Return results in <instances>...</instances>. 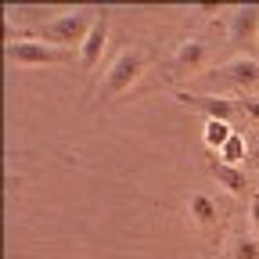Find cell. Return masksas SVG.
Segmentation results:
<instances>
[{
	"label": "cell",
	"instance_id": "obj_15",
	"mask_svg": "<svg viewBox=\"0 0 259 259\" xmlns=\"http://www.w3.org/2000/svg\"><path fill=\"white\" fill-rule=\"evenodd\" d=\"M248 220H252L255 234H259V191H252V194H248Z\"/></svg>",
	"mask_w": 259,
	"mask_h": 259
},
{
	"label": "cell",
	"instance_id": "obj_3",
	"mask_svg": "<svg viewBox=\"0 0 259 259\" xmlns=\"http://www.w3.org/2000/svg\"><path fill=\"white\" fill-rule=\"evenodd\" d=\"M144 72H148V51H144V47H126V51L112 61V69L105 72L101 101H115V97H122Z\"/></svg>",
	"mask_w": 259,
	"mask_h": 259
},
{
	"label": "cell",
	"instance_id": "obj_6",
	"mask_svg": "<svg viewBox=\"0 0 259 259\" xmlns=\"http://www.w3.org/2000/svg\"><path fill=\"white\" fill-rule=\"evenodd\" d=\"M177 101L194 108V112H202L205 119H220V122H234L238 119V105L231 101V97H223V94H194V90H180L177 94Z\"/></svg>",
	"mask_w": 259,
	"mask_h": 259
},
{
	"label": "cell",
	"instance_id": "obj_11",
	"mask_svg": "<svg viewBox=\"0 0 259 259\" xmlns=\"http://www.w3.org/2000/svg\"><path fill=\"white\" fill-rule=\"evenodd\" d=\"M187 216L198 227H212L216 223V202L209 198V194H202V191L191 194V198H187Z\"/></svg>",
	"mask_w": 259,
	"mask_h": 259
},
{
	"label": "cell",
	"instance_id": "obj_1",
	"mask_svg": "<svg viewBox=\"0 0 259 259\" xmlns=\"http://www.w3.org/2000/svg\"><path fill=\"white\" fill-rule=\"evenodd\" d=\"M97 18H101L97 8H76V11H65L51 22H40L29 36H18V40H40V44H51V47H61V51H79Z\"/></svg>",
	"mask_w": 259,
	"mask_h": 259
},
{
	"label": "cell",
	"instance_id": "obj_2",
	"mask_svg": "<svg viewBox=\"0 0 259 259\" xmlns=\"http://www.w3.org/2000/svg\"><path fill=\"white\" fill-rule=\"evenodd\" d=\"M202 94H220V90H255L259 87V61L255 58H231L209 69L205 76H198Z\"/></svg>",
	"mask_w": 259,
	"mask_h": 259
},
{
	"label": "cell",
	"instance_id": "obj_4",
	"mask_svg": "<svg viewBox=\"0 0 259 259\" xmlns=\"http://www.w3.org/2000/svg\"><path fill=\"white\" fill-rule=\"evenodd\" d=\"M8 61L18 69H36V65H65L72 61V51H61L40 40H11L8 44Z\"/></svg>",
	"mask_w": 259,
	"mask_h": 259
},
{
	"label": "cell",
	"instance_id": "obj_8",
	"mask_svg": "<svg viewBox=\"0 0 259 259\" xmlns=\"http://www.w3.org/2000/svg\"><path fill=\"white\" fill-rule=\"evenodd\" d=\"M108 25H112V18H108V11H101V18L94 22L87 44L79 47V65H83V72H94V69H97V61H101V54H105V47H108Z\"/></svg>",
	"mask_w": 259,
	"mask_h": 259
},
{
	"label": "cell",
	"instance_id": "obj_13",
	"mask_svg": "<svg viewBox=\"0 0 259 259\" xmlns=\"http://www.w3.org/2000/svg\"><path fill=\"white\" fill-rule=\"evenodd\" d=\"M231 259H259V238H238L231 248Z\"/></svg>",
	"mask_w": 259,
	"mask_h": 259
},
{
	"label": "cell",
	"instance_id": "obj_9",
	"mask_svg": "<svg viewBox=\"0 0 259 259\" xmlns=\"http://www.w3.org/2000/svg\"><path fill=\"white\" fill-rule=\"evenodd\" d=\"M212 177H216V184H220L227 194H234V198H245V194H248V177H245V169H238V166L212 162Z\"/></svg>",
	"mask_w": 259,
	"mask_h": 259
},
{
	"label": "cell",
	"instance_id": "obj_5",
	"mask_svg": "<svg viewBox=\"0 0 259 259\" xmlns=\"http://www.w3.org/2000/svg\"><path fill=\"white\" fill-rule=\"evenodd\" d=\"M209 58H212V47L205 40H184L169 58V76L173 79H198V76H205Z\"/></svg>",
	"mask_w": 259,
	"mask_h": 259
},
{
	"label": "cell",
	"instance_id": "obj_14",
	"mask_svg": "<svg viewBox=\"0 0 259 259\" xmlns=\"http://www.w3.org/2000/svg\"><path fill=\"white\" fill-rule=\"evenodd\" d=\"M238 108L252 119V122H259V97H252V94H245L241 101H238Z\"/></svg>",
	"mask_w": 259,
	"mask_h": 259
},
{
	"label": "cell",
	"instance_id": "obj_10",
	"mask_svg": "<svg viewBox=\"0 0 259 259\" xmlns=\"http://www.w3.org/2000/svg\"><path fill=\"white\" fill-rule=\"evenodd\" d=\"M234 134H238V130H234L231 122H220V119H205V126H202V141H205V148L216 151V155L223 151V144L231 141Z\"/></svg>",
	"mask_w": 259,
	"mask_h": 259
},
{
	"label": "cell",
	"instance_id": "obj_7",
	"mask_svg": "<svg viewBox=\"0 0 259 259\" xmlns=\"http://www.w3.org/2000/svg\"><path fill=\"white\" fill-rule=\"evenodd\" d=\"M259 36V8L255 4H245V8H234L231 18H227V40L234 47H245Z\"/></svg>",
	"mask_w": 259,
	"mask_h": 259
},
{
	"label": "cell",
	"instance_id": "obj_12",
	"mask_svg": "<svg viewBox=\"0 0 259 259\" xmlns=\"http://www.w3.org/2000/svg\"><path fill=\"white\" fill-rule=\"evenodd\" d=\"M248 155V144H245V137L241 134H234L231 141L223 144V151H220V162H227V166H238V162Z\"/></svg>",
	"mask_w": 259,
	"mask_h": 259
}]
</instances>
